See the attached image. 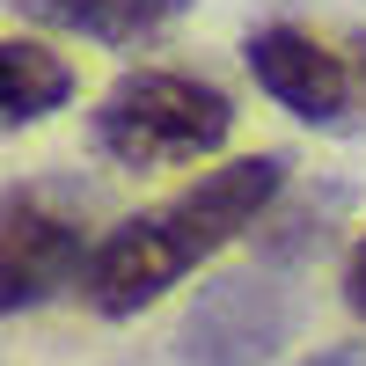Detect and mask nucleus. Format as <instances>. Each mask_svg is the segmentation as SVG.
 <instances>
[{"instance_id": "nucleus-7", "label": "nucleus", "mask_w": 366, "mask_h": 366, "mask_svg": "<svg viewBox=\"0 0 366 366\" xmlns=\"http://www.w3.org/2000/svg\"><path fill=\"white\" fill-rule=\"evenodd\" d=\"M66 96H74V66H66L59 51L29 44V37H8V44H0V117H8V132L51 117Z\"/></svg>"}, {"instance_id": "nucleus-5", "label": "nucleus", "mask_w": 366, "mask_h": 366, "mask_svg": "<svg viewBox=\"0 0 366 366\" xmlns=\"http://www.w3.org/2000/svg\"><path fill=\"white\" fill-rule=\"evenodd\" d=\"M88 257H96V242H81V220L51 212L29 191L8 198V234H0V286H8L0 300H8V315L44 308L59 286H81Z\"/></svg>"}, {"instance_id": "nucleus-3", "label": "nucleus", "mask_w": 366, "mask_h": 366, "mask_svg": "<svg viewBox=\"0 0 366 366\" xmlns=\"http://www.w3.org/2000/svg\"><path fill=\"white\" fill-rule=\"evenodd\" d=\"M286 330H293V300L257 271H234V279H212L198 293V308L183 315V359L191 366H264L286 345Z\"/></svg>"}, {"instance_id": "nucleus-1", "label": "nucleus", "mask_w": 366, "mask_h": 366, "mask_svg": "<svg viewBox=\"0 0 366 366\" xmlns=\"http://www.w3.org/2000/svg\"><path fill=\"white\" fill-rule=\"evenodd\" d=\"M286 183V154H242V162H220L205 169L191 191H176L162 205L132 212V220H117L96 257L81 271V300L96 315H139L154 308L169 286H183L205 257H220L234 234H249L271 198H279Z\"/></svg>"}, {"instance_id": "nucleus-4", "label": "nucleus", "mask_w": 366, "mask_h": 366, "mask_svg": "<svg viewBox=\"0 0 366 366\" xmlns=\"http://www.w3.org/2000/svg\"><path fill=\"white\" fill-rule=\"evenodd\" d=\"M242 59H249L257 88L279 110H293L300 125H337V117L352 110V59L330 51L322 37H308V29H293V22L249 29Z\"/></svg>"}, {"instance_id": "nucleus-9", "label": "nucleus", "mask_w": 366, "mask_h": 366, "mask_svg": "<svg viewBox=\"0 0 366 366\" xmlns=\"http://www.w3.org/2000/svg\"><path fill=\"white\" fill-rule=\"evenodd\" d=\"M300 366H366L359 345H337V352H315V359H300Z\"/></svg>"}, {"instance_id": "nucleus-8", "label": "nucleus", "mask_w": 366, "mask_h": 366, "mask_svg": "<svg viewBox=\"0 0 366 366\" xmlns=\"http://www.w3.org/2000/svg\"><path fill=\"white\" fill-rule=\"evenodd\" d=\"M345 308L366 322V234H359V249L345 257Z\"/></svg>"}, {"instance_id": "nucleus-2", "label": "nucleus", "mask_w": 366, "mask_h": 366, "mask_svg": "<svg viewBox=\"0 0 366 366\" xmlns=\"http://www.w3.org/2000/svg\"><path fill=\"white\" fill-rule=\"evenodd\" d=\"M234 132V103L227 88H212L198 74L176 66H139L110 88L88 117L96 154L117 169H176V162H205L220 154Z\"/></svg>"}, {"instance_id": "nucleus-6", "label": "nucleus", "mask_w": 366, "mask_h": 366, "mask_svg": "<svg viewBox=\"0 0 366 366\" xmlns=\"http://www.w3.org/2000/svg\"><path fill=\"white\" fill-rule=\"evenodd\" d=\"M44 29H74V37H96V44H139L169 29L191 0H22Z\"/></svg>"}]
</instances>
